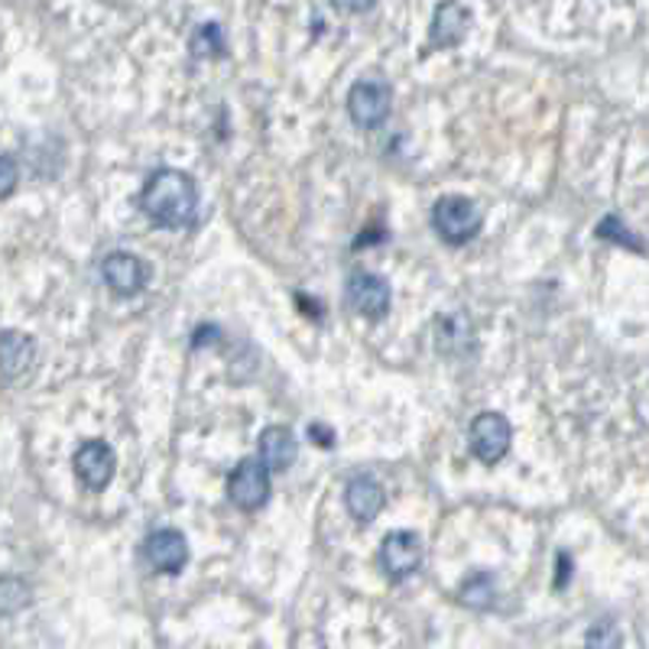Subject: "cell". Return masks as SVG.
<instances>
[{
  "instance_id": "obj_11",
  "label": "cell",
  "mask_w": 649,
  "mask_h": 649,
  "mask_svg": "<svg viewBox=\"0 0 649 649\" xmlns=\"http://www.w3.org/2000/svg\"><path fill=\"white\" fill-rule=\"evenodd\" d=\"M344 503H347V510L357 523H371V520L381 517L386 494H383L381 481L374 474H354L344 488Z\"/></svg>"
},
{
  "instance_id": "obj_14",
  "label": "cell",
  "mask_w": 649,
  "mask_h": 649,
  "mask_svg": "<svg viewBox=\"0 0 649 649\" xmlns=\"http://www.w3.org/2000/svg\"><path fill=\"white\" fill-rule=\"evenodd\" d=\"M299 455L296 435L286 425H267L260 435V461L267 464L269 471H286L293 468V461Z\"/></svg>"
},
{
  "instance_id": "obj_10",
  "label": "cell",
  "mask_w": 649,
  "mask_h": 649,
  "mask_svg": "<svg viewBox=\"0 0 649 649\" xmlns=\"http://www.w3.org/2000/svg\"><path fill=\"white\" fill-rule=\"evenodd\" d=\"M144 555L159 574H179L189 562V542L179 530H156L144 542Z\"/></svg>"
},
{
  "instance_id": "obj_3",
  "label": "cell",
  "mask_w": 649,
  "mask_h": 649,
  "mask_svg": "<svg viewBox=\"0 0 649 649\" xmlns=\"http://www.w3.org/2000/svg\"><path fill=\"white\" fill-rule=\"evenodd\" d=\"M228 496L240 510H260L269 500V468L264 461L244 459L228 478Z\"/></svg>"
},
{
  "instance_id": "obj_2",
  "label": "cell",
  "mask_w": 649,
  "mask_h": 649,
  "mask_svg": "<svg viewBox=\"0 0 649 649\" xmlns=\"http://www.w3.org/2000/svg\"><path fill=\"white\" fill-rule=\"evenodd\" d=\"M481 225H484L481 205L471 201V198H464V195H445L432 208V228H435V234L445 244H452V247L468 244L481 230Z\"/></svg>"
},
{
  "instance_id": "obj_22",
  "label": "cell",
  "mask_w": 649,
  "mask_h": 649,
  "mask_svg": "<svg viewBox=\"0 0 649 649\" xmlns=\"http://www.w3.org/2000/svg\"><path fill=\"white\" fill-rule=\"evenodd\" d=\"M569 578H572V555L569 552H559V578H555V588H566Z\"/></svg>"
},
{
  "instance_id": "obj_6",
  "label": "cell",
  "mask_w": 649,
  "mask_h": 649,
  "mask_svg": "<svg viewBox=\"0 0 649 649\" xmlns=\"http://www.w3.org/2000/svg\"><path fill=\"white\" fill-rule=\"evenodd\" d=\"M510 439H513V429L510 422L503 420L500 413H481L478 420L471 422L468 429V442H471V452L484 464H496L510 452Z\"/></svg>"
},
{
  "instance_id": "obj_16",
  "label": "cell",
  "mask_w": 649,
  "mask_h": 649,
  "mask_svg": "<svg viewBox=\"0 0 649 649\" xmlns=\"http://www.w3.org/2000/svg\"><path fill=\"white\" fill-rule=\"evenodd\" d=\"M189 49L195 59H222V56H225V49H228V42H225V30H222L218 23H205V27H198V30H195V37H191Z\"/></svg>"
},
{
  "instance_id": "obj_18",
  "label": "cell",
  "mask_w": 649,
  "mask_h": 649,
  "mask_svg": "<svg viewBox=\"0 0 649 649\" xmlns=\"http://www.w3.org/2000/svg\"><path fill=\"white\" fill-rule=\"evenodd\" d=\"M27 604H30V584L23 578L7 574L3 578V613L10 617V613H17L20 608H27Z\"/></svg>"
},
{
  "instance_id": "obj_8",
  "label": "cell",
  "mask_w": 649,
  "mask_h": 649,
  "mask_svg": "<svg viewBox=\"0 0 649 649\" xmlns=\"http://www.w3.org/2000/svg\"><path fill=\"white\" fill-rule=\"evenodd\" d=\"M117 471L115 449L101 439L85 442L76 452V474L88 491H105Z\"/></svg>"
},
{
  "instance_id": "obj_20",
  "label": "cell",
  "mask_w": 649,
  "mask_h": 649,
  "mask_svg": "<svg viewBox=\"0 0 649 649\" xmlns=\"http://www.w3.org/2000/svg\"><path fill=\"white\" fill-rule=\"evenodd\" d=\"M0 166H3V183H0V191H3V198H10V195H13V186H17V163H13V156L3 154L0 156Z\"/></svg>"
},
{
  "instance_id": "obj_15",
  "label": "cell",
  "mask_w": 649,
  "mask_h": 649,
  "mask_svg": "<svg viewBox=\"0 0 649 649\" xmlns=\"http://www.w3.org/2000/svg\"><path fill=\"white\" fill-rule=\"evenodd\" d=\"M496 598V581L491 572L471 574L464 584H461V604L471 608V611H488Z\"/></svg>"
},
{
  "instance_id": "obj_17",
  "label": "cell",
  "mask_w": 649,
  "mask_h": 649,
  "mask_svg": "<svg viewBox=\"0 0 649 649\" xmlns=\"http://www.w3.org/2000/svg\"><path fill=\"white\" fill-rule=\"evenodd\" d=\"M584 649H623L620 627L613 620H598L594 627H588L584 633Z\"/></svg>"
},
{
  "instance_id": "obj_19",
  "label": "cell",
  "mask_w": 649,
  "mask_h": 649,
  "mask_svg": "<svg viewBox=\"0 0 649 649\" xmlns=\"http://www.w3.org/2000/svg\"><path fill=\"white\" fill-rule=\"evenodd\" d=\"M598 234L604 237V240H613V244H623V247H630V250H643V240L640 237H633L630 228L623 225V222H617V218H604L601 225H598Z\"/></svg>"
},
{
  "instance_id": "obj_1",
  "label": "cell",
  "mask_w": 649,
  "mask_h": 649,
  "mask_svg": "<svg viewBox=\"0 0 649 649\" xmlns=\"http://www.w3.org/2000/svg\"><path fill=\"white\" fill-rule=\"evenodd\" d=\"M140 208L144 215L163 225V228H186L195 222L198 208V189L189 173L179 169H156L140 191Z\"/></svg>"
},
{
  "instance_id": "obj_12",
  "label": "cell",
  "mask_w": 649,
  "mask_h": 649,
  "mask_svg": "<svg viewBox=\"0 0 649 649\" xmlns=\"http://www.w3.org/2000/svg\"><path fill=\"white\" fill-rule=\"evenodd\" d=\"M37 361V344L30 335H20L13 328H7L0 335V367H3V381H20Z\"/></svg>"
},
{
  "instance_id": "obj_13",
  "label": "cell",
  "mask_w": 649,
  "mask_h": 649,
  "mask_svg": "<svg viewBox=\"0 0 649 649\" xmlns=\"http://www.w3.org/2000/svg\"><path fill=\"white\" fill-rule=\"evenodd\" d=\"M468 20H471V10L461 7V3H442L432 17V30H429V42L439 46V49H452L459 46L464 33H468Z\"/></svg>"
},
{
  "instance_id": "obj_7",
  "label": "cell",
  "mask_w": 649,
  "mask_h": 649,
  "mask_svg": "<svg viewBox=\"0 0 649 649\" xmlns=\"http://www.w3.org/2000/svg\"><path fill=\"white\" fill-rule=\"evenodd\" d=\"M347 306L354 308L364 318H383L390 312L393 293L386 286V279L377 273H354L347 279V293H344Z\"/></svg>"
},
{
  "instance_id": "obj_5",
  "label": "cell",
  "mask_w": 649,
  "mask_h": 649,
  "mask_svg": "<svg viewBox=\"0 0 649 649\" xmlns=\"http://www.w3.org/2000/svg\"><path fill=\"white\" fill-rule=\"evenodd\" d=\"M422 542L420 535L410 530H393L383 535L381 545V569L390 581H403L420 569Z\"/></svg>"
},
{
  "instance_id": "obj_21",
  "label": "cell",
  "mask_w": 649,
  "mask_h": 649,
  "mask_svg": "<svg viewBox=\"0 0 649 649\" xmlns=\"http://www.w3.org/2000/svg\"><path fill=\"white\" fill-rule=\"evenodd\" d=\"M308 435H315V442H318L322 449H332V445H335V432L325 429V425H318V422L308 425Z\"/></svg>"
},
{
  "instance_id": "obj_9",
  "label": "cell",
  "mask_w": 649,
  "mask_h": 649,
  "mask_svg": "<svg viewBox=\"0 0 649 649\" xmlns=\"http://www.w3.org/2000/svg\"><path fill=\"white\" fill-rule=\"evenodd\" d=\"M101 276H105V286L120 296V299H130L137 296L144 286H147V264L137 257V254H127V250H115L105 257L101 264Z\"/></svg>"
},
{
  "instance_id": "obj_4",
  "label": "cell",
  "mask_w": 649,
  "mask_h": 649,
  "mask_svg": "<svg viewBox=\"0 0 649 649\" xmlns=\"http://www.w3.org/2000/svg\"><path fill=\"white\" fill-rule=\"evenodd\" d=\"M390 88L383 81L374 78H364V81H354L351 85V95H347V115L357 127H381L383 120L390 117Z\"/></svg>"
}]
</instances>
